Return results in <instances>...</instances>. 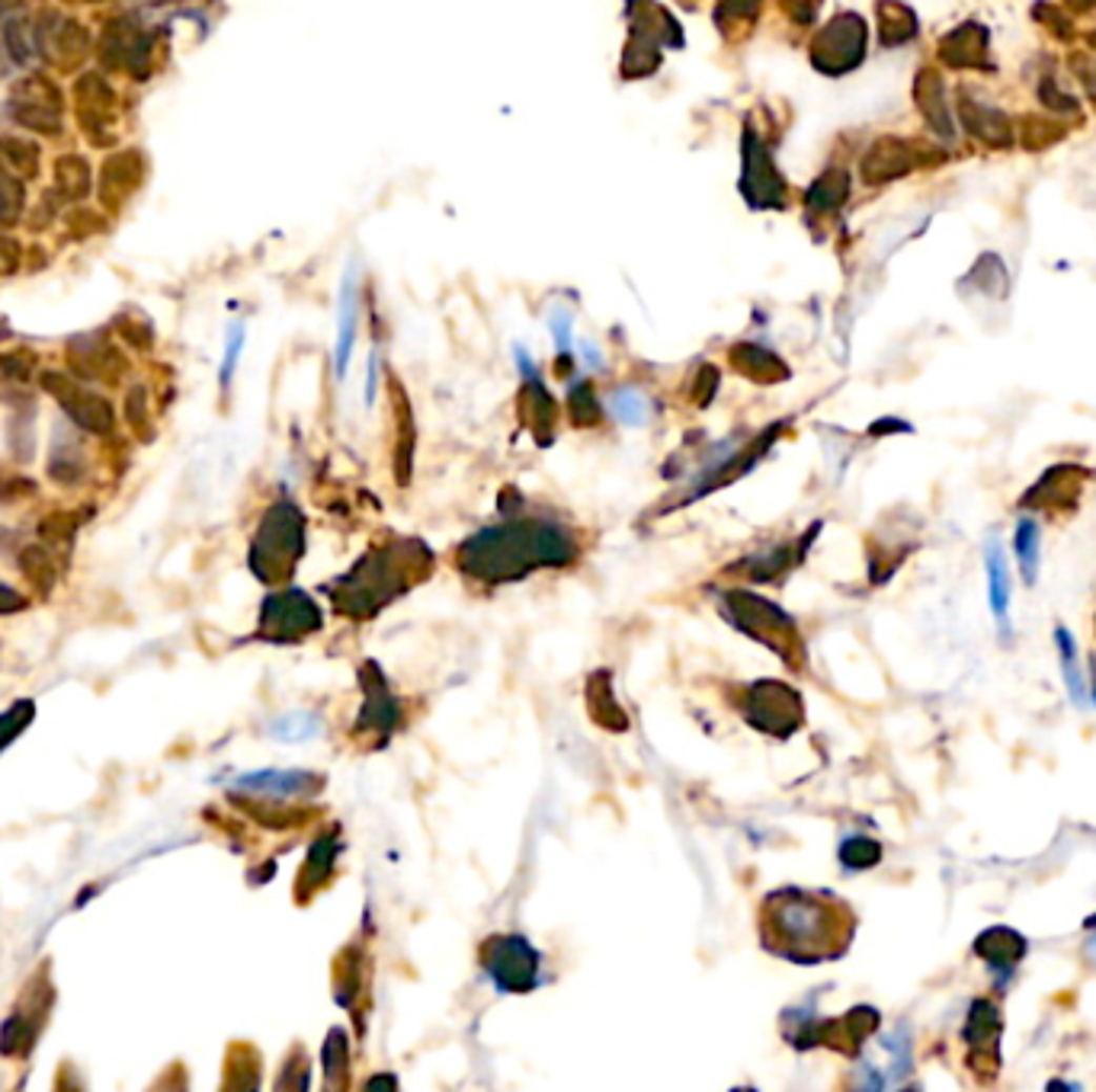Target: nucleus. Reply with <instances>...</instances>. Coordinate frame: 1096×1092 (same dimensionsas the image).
Wrapping results in <instances>:
<instances>
[{
    "instance_id": "2eb2a0df",
    "label": "nucleus",
    "mask_w": 1096,
    "mask_h": 1092,
    "mask_svg": "<svg viewBox=\"0 0 1096 1092\" xmlns=\"http://www.w3.org/2000/svg\"><path fill=\"white\" fill-rule=\"evenodd\" d=\"M1016 558H1019L1026 584H1036V573H1039V526L1033 520H1022L1016 526Z\"/></svg>"
},
{
    "instance_id": "20e7f679",
    "label": "nucleus",
    "mask_w": 1096,
    "mask_h": 1092,
    "mask_svg": "<svg viewBox=\"0 0 1096 1092\" xmlns=\"http://www.w3.org/2000/svg\"><path fill=\"white\" fill-rule=\"evenodd\" d=\"M305 542V523L292 503H277L263 517L260 532L250 548V567L266 584H280L296 570V561L302 554Z\"/></svg>"
},
{
    "instance_id": "a211bd4d",
    "label": "nucleus",
    "mask_w": 1096,
    "mask_h": 1092,
    "mask_svg": "<svg viewBox=\"0 0 1096 1092\" xmlns=\"http://www.w3.org/2000/svg\"><path fill=\"white\" fill-rule=\"evenodd\" d=\"M878 858H881V846H878L875 840L850 836V840L840 846V862H844L847 868H872Z\"/></svg>"
},
{
    "instance_id": "412c9836",
    "label": "nucleus",
    "mask_w": 1096,
    "mask_h": 1092,
    "mask_svg": "<svg viewBox=\"0 0 1096 1092\" xmlns=\"http://www.w3.org/2000/svg\"><path fill=\"white\" fill-rule=\"evenodd\" d=\"M1093 689H1096V686H1093Z\"/></svg>"
},
{
    "instance_id": "0eeeda50",
    "label": "nucleus",
    "mask_w": 1096,
    "mask_h": 1092,
    "mask_svg": "<svg viewBox=\"0 0 1096 1092\" xmlns=\"http://www.w3.org/2000/svg\"><path fill=\"white\" fill-rule=\"evenodd\" d=\"M482 968L504 993H529L539 980V955L523 935H494L482 945Z\"/></svg>"
},
{
    "instance_id": "9b49d317",
    "label": "nucleus",
    "mask_w": 1096,
    "mask_h": 1092,
    "mask_svg": "<svg viewBox=\"0 0 1096 1092\" xmlns=\"http://www.w3.org/2000/svg\"><path fill=\"white\" fill-rule=\"evenodd\" d=\"M238 788L253 794H269V797H292L302 791H314L318 778L308 772H253L238 778Z\"/></svg>"
},
{
    "instance_id": "f8f14e48",
    "label": "nucleus",
    "mask_w": 1096,
    "mask_h": 1092,
    "mask_svg": "<svg viewBox=\"0 0 1096 1092\" xmlns=\"http://www.w3.org/2000/svg\"><path fill=\"white\" fill-rule=\"evenodd\" d=\"M975 952L985 958V962H991V965H1000V968H1013L1022 955H1026V942L1013 932V929H1007V926H997V929H988V932H981V938L975 942Z\"/></svg>"
},
{
    "instance_id": "6ab92c4d",
    "label": "nucleus",
    "mask_w": 1096,
    "mask_h": 1092,
    "mask_svg": "<svg viewBox=\"0 0 1096 1092\" xmlns=\"http://www.w3.org/2000/svg\"><path fill=\"white\" fill-rule=\"evenodd\" d=\"M1058 647H1061V664H1064V676H1068V689H1071V699L1083 702V683L1077 676V664H1074V644H1071V634L1064 628H1058Z\"/></svg>"
},
{
    "instance_id": "9d476101",
    "label": "nucleus",
    "mask_w": 1096,
    "mask_h": 1092,
    "mask_svg": "<svg viewBox=\"0 0 1096 1092\" xmlns=\"http://www.w3.org/2000/svg\"><path fill=\"white\" fill-rule=\"evenodd\" d=\"M1000 1038V1009L991 1003V999H978L969 1012V1026H966V1042L972 1045V1060L981 1064L994 1073L1000 1067V1057H997V1042Z\"/></svg>"
},
{
    "instance_id": "ddd939ff",
    "label": "nucleus",
    "mask_w": 1096,
    "mask_h": 1092,
    "mask_svg": "<svg viewBox=\"0 0 1096 1092\" xmlns=\"http://www.w3.org/2000/svg\"><path fill=\"white\" fill-rule=\"evenodd\" d=\"M988 577H991V609L1003 628V634H1010V622H1007V600H1010V587H1007V564L1000 554V545L991 539L988 542Z\"/></svg>"
},
{
    "instance_id": "dca6fc26",
    "label": "nucleus",
    "mask_w": 1096,
    "mask_h": 1092,
    "mask_svg": "<svg viewBox=\"0 0 1096 1092\" xmlns=\"http://www.w3.org/2000/svg\"><path fill=\"white\" fill-rule=\"evenodd\" d=\"M347 1064H350V1054H347V1035L333 1029L327 1035V1045H324V1073H327V1083L330 1086H344L347 1083Z\"/></svg>"
},
{
    "instance_id": "f257e3e1",
    "label": "nucleus",
    "mask_w": 1096,
    "mask_h": 1092,
    "mask_svg": "<svg viewBox=\"0 0 1096 1092\" xmlns=\"http://www.w3.org/2000/svg\"><path fill=\"white\" fill-rule=\"evenodd\" d=\"M581 558V539L555 520H510L465 539L455 551V567L482 584H510L539 567H568Z\"/></svg>"
},
{
    "instance_id": "7ed1b4c3",
    "label": "nucleus",
    "mask_w": 1096,
    "mask_h": 1092,
    "mask_svg": "<svg viewBox=\"0 0 1096 1092\" xmlns=\"http://www.w3.org/2000/svg\"><path fill=\"white\" fill-rule=\"evenodd\" d=\"M433 567V554L418 539H391L366 551L357 567L330 587L333 609L350 619H369L394 596L410 590Z\"/></svg>"
},
{
    "instance_id": "f03ea898",
    "label": "nucleus",
    "mask_w": 1096,
    "mask_h": 1092,
    "mask_svg": "<svg viewBox=\"0 0 1096 1092\" xmlns=\"http://www.w3.org/2000/svg\"><path fill=\"white\" fill-rule=\"evenodd\" d=\"M853 926V913L844 901L801 888L773 891L760 907V935L767 949L798 965L844 955Z\"/></svg>"
},
{
    "instance_id": "39448f33",
    "label": "nucleus",
    "mask_w": 1096,
    "mask_h": 1092,
    "mask_svg": "<svg viewBox=\"0 0 1096 1092\" xmlns=\"http://www.w3.org/2000/svg\"><path fill=\"white\" fill-rule=\"evenodd\" d=\"M725 615L734 628H740L744 634L764 641L767 647H773L776 653H783V661L789 667H801L805 658V644L798 638V628L792 625V619L786 612H779L773 603L750 596V593H728L722 600Z\"/></svg>"
},
{
    "instance_id": "6e6552de",
    "label": "nucleus",
    "mask_w": 1096,
    "mask_h": 1092,
    "mask_svg": "<svg viewBox=\"0 0 1096 1092\" xmlns=\"http://www.w3.org/2000/svg\"><path fill=\"white\" fill-rule=\"evenodd\" d=\"M321 628V612L311 603V596H305L302 590H286L280 596H269L263 603V622L260 631L272 641H292V638H305L311 631Z\"/></svg>"
},
{
    "instance_id": "f3484780",
    "label": "nucleus",
    "mask_w": 1096,
    "mask_h": 1092,
    "mask_svg": "<svg viewBox=\"0 0 1096 1092\" xmlns=\"http://www.w3.org/2000/svg\"><path fill=\"white\" fill-rule=\"evenodd\" d=\"M318 731H321V721L311 711H296L272 724V737H283V741H305Z\"/></svg>"
},
{
    "instance_id": "aec40b11",
    "label": "nucleus",
    "mask_w": 1096,
    "mask_h": 1092,
    "mask_svg": "<svg viewBox=\"0 0 1096 1092\" xmlns=\"http://www.w3.org/2000/svg\"><path fill=\"white\" fill-rule=\"evenodd\" d=\"M612 407H615V417L626 420V423H638V420L645 417V404H642V398L632 395V391H629V395H615Z\"/></svg>"
},
{
    "instance_id": "1a4fd4ad",
    "label": "nucleus",
    "mask_w": 1096,
    "mask_h": 1092,
    "mask_svg": "<svg viewBox=\"0 0 1096 1092\" xmlns=\"http://www.w3.org/2000/svg\"><path fill=\"white\" fill-rule=\"evenodd\" d=\"M366 708L357 721V734H379L382 741L394 731L401 721L398 699L388 692L385 680L379 676V667H366Z\"/></svg>"
},
{
    "instance_id": "4468645a",
    "label": "nucleus",
    "mask_w": 1096,
    "mask_h": 1092,
    "mask_svg": "<svg viewBox=\"0 0 1096 1092\" xmlns=\"http://www.w3.org/2000/svg\"><path fill=\"white\" fill-rule=\"evenodd\" d=\"M333 858H337V840H333V836L318 840V843H314V849H311V855H308V862H305V868H302L299 888H305V891H318V888L327 882L330 871H333Z\"/></svg>"
},
{
    "instance_id": "423d86ee",
    "label": "nucleus",
    "mask_w": 1096,
    "mask_h": 1092,
    "mask_svg": "<svg viewBox=\"0 0 1096 1092\" xmlns=\"http://www.w3.org/2000/svg\"><path fill=\"white\" fill-rule=\"evenodd\" d=\"M737 708L757 731L770 737H789L805 721V705L798 692L776 680H764L757 686L744 689L737 699Z\"/></svg>"
}]
</instances>
